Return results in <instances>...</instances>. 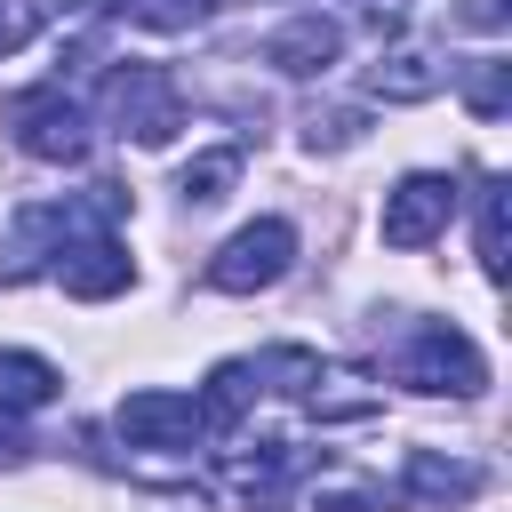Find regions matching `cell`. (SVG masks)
Listing matches in <instances>:
<instances>
[{"label": "cell", "mask_w": 512, "mask_h": 512, "mask_svg": "<svg viewBox=\"0 0 512 512\" xmlns=\"http://www.w3.org/2000/svg\"><path fill=\"white\" fill-rule=\"evenodd\" d=\"M392 384H408V392H456V400H472V392L488 384V360H480V344H472L456 320H424V328L408 336V352L392 360Z\"/></svg>", "instance_id": "1"}, {"label": "cell", "mask_w": 512, "mask_h": 512, "mask_svg": "<svg viewBox=\"0 0 512 512\" xmlns=\"http://www.w3.org/2000/svg\"><path fill=\"white\" fill-rule=\"evenodd\" d=\"M0 120H8V136L32 152V160H56V168H72V160H88V112L48 80V88H24V96H8L0 104Z\"/></svg>", "instance_id": "2"}, {"label": "cell", "mask_w": 512, "mask_h": 512, "mask_svg": "<svg viewBox=\"0 0 512 512\" xmlns=\"http://www.w3.org/2000/svg\"><path fill=\"white\" fill-rule=\"evenodd\" d=\"M288 264H296V224H288V216H256V224H240V232L208 256V288L256 296V288H272Z\"/></svg>", "instance_id": "3"}, {"label": "cell", "mask_w": 512, "mask_h": 512, "mask_svg": "<svg viewBox=\"0 0 512 512\" xmlns=\"http://www.w3.org/2000/svg\"><path fill=\"white\" fill-rule=\"evenodd\" d=\"M104 104H112L120 136H136L144 152L176 144V128H184V96H176V80H168L160 64H120L112 88H104Z\"/></svg>", "instance_id": "4"}, {"label": "cell", "mask_w": 512, "mask_h": 512, "mask_svg": "<svg viewBox=\"0 0 512 512\" xmlns=\"http://www.w3.org/2000/svg\"><path fill=\"white\" fill-rule=\"evenodd\" d=\"M456 216V176H432V168H416V176H400L392 192H384V216H376V232H384V248H424L440 224Z\"/></svg>", "instance_id": "5"}, {"label": "cell", "mask_w": 512, "mask_h": 512, "mask_svg": "<svg viewBox=\"0 0 512 512\" xmlns=\"http://www.w3.org/2000/svg\"><path fill=\"white\" fill-rule=\"evenodd\" d=\"M112 424H120L128 448H200L208 440V416H200L192 392H128Z\"/></svg>", "instance_id": "6"}, {"label": "cell", "mask_w": 512, "mask_h": 512, "mask_svg": "<svg viewBox=\"0 0 512 512\" xmlns=\"http://www.w3.org/2000/svg\"><path fill=\"white\" fill-rule=\"evenodd\" d=\"M400 496H408L416 512H456V504L480 496V464H464V456H448V448H408Z\"/></svg>", "instance_id": "7"}, {"label": "cell", "mask_w": 512, "mask_h": 512, "mask_svg": "<svg viewBox=\"0 0 512 512\" xmlns=\"http://www.w3.org/2000/svg\"><path fill=\"white\" fill-rule=\"evenodd\" d=\"M56 280H64V296L104 304V296H120V288L136 280V264H128V248H120L112 232H88V240H72V248L56 256Z\"/></svg>", "instance_id": "8"}, {"label": "cell", "mask_w": 512, "mask_h": 512, "mask_svg": "<svg viewBox=\"0 0 512 512\" xmlns=\"http://www.w3.org/2000/svg\"><path fill=\"white\" fill-rule=\"evenodd\" d=\"M296 472H304V456H296L288 440H264L256 456H232V488H240L248 512H280L288 488H296Z\"/></svg>", "instance_id": "9"}, {"label": "cell", "mask_w": 512, "mask_h": 512, "mask_svg": "<svg viewBox=\"0 0 512 512\" xmlns=\"http://www.w3.org/2000/svg\"><path fill=\"white\" fill-rule=\"evenodd\" d=\"M336 48H344L336 16H296V24H280L264 40V64L272 72H320V64H336Z\"/></svg>", "instance_id": "10"}, {"label": "cell", "mask_w": 512, "mask_h": 512, "mask_svg": "<svg viewBox=\"0 0 512 512\" xmlns=\"http://www.w3.org/2000/svg\"><path fill=\"white\" fill-rule=\"evenodd\" d=\"M368 88H376L384 104H424V96H440V88H448V64H432L424 48H392V56L368 72Z\"/></svg>", "instance_id": "11"}, {"label": "cell", "mask_w": 512, "mask_h": 512, "mask_svg": "<svg viewBox=\"0 0 512 512\" xmlns=\"http://www.w3.org/2000/svg\"><path fill=\"white\" fill-rule=\"evenodd\" d=\"M56 392H64V376H56L40 352H0V408L24 416V408H48Z\"/></svg>", "instance_id": "12"}, {"label": "cell", "mask_w": 512, "mask_h": 512, "mask_svg": "<svg viewBox=\"0 0 512 512\" xmlns=\"http://www.w3.org/2000/svg\"><path fill=\"white\" fill-rule=\"evenodd\" d=\"M464 104H472L480 120H504V112H512V64H504V56L464 64Z\"/></svg>", "instance_id": "13"}, {"label": "cell", "mask_w": 512, "mask_h": 512, "mask_svg": "<svg viewBox=\"0 0 512 512\" xmlns=\"http://www.w3.org/2000/svg\"><path fill=\"white\" fill-rule=\"evenodd\" d=\"M232 176H240V152H200V160L176 176V192H184L192 208H216V200L232 192Z\"/></svg>", "instance_id": "14"}, {"label": "cell", "mask_w": 512, "mask_h": 512, "mask_svg": "<svg viewBox=\"0 0 512 512\" xmlns=\"http://www.w3.org/2000/svg\"><path fill=\"white\" fill-rule=\"evenodd\" d=\"M504 200H512V184L488 176L480 184V272L488 280H504Z\"/></svg>", "instance_id": "15"}, {"label": "cell", "mask_w": 512, "mask_h": 512, "mask_svg": "<svg viewBox=\"0 0 512 512\" xmlns=\"http://www.w3.org/2000/svg\"><path fill=\"white\" fill-rule=\"evenodd\" d=\"M360 128H368L360 104H328V112L304 120V144H312V152H344V144H360Z\"/></svg>", "instance_id": "16"}, {"label": "cell", "mask_w": 512, "mask_h": 512, "mask_svg": "<svg viewBox=\"0 0 512 512\" xmlns=\"http://www.w3.org/2000/svg\"><path fill=\"white\" fill-rule=\"evenodd\" d=\"M136 24H152V32H192V24H208V8L216 0H120Z\"/></svg>", "instance_id": "17"}, {"label": "cell", "mask_w": 512, "mask_h": 512, "mask_svg": "<svg viewBox=\"0 0 512 512\" xmlns=\"http://www.w3.org/2000/svg\"><path fill=\"white\" fill-rule=\"evenodd\" d=\"M40 32V0H0V56H16Z\"/></svg>", "instance_id": "18"}, {"label": "cell", "mask_w": 512, "mask_h": 512, "mask_svg": "<svg viewBox=\"0 0 512 512\" xmlns=\"http://www.w3.org/2000/svg\"><path fill=\"white\" fill-rule=\"evenodd\" d=\"M448 16L472 24V32H504V24H512V0H456Z\"/></svg>", "instance_id": "19"}, {"label": "cell", "mask_w": 512, "mask_h": 512, "mask_svg": "<svg viewBox=\"0 0 512 512\" xmlns=\"http://www.w3.org/2000/svg\"><path fill=\"white\" fill-rule=\"evenodd\" d=\"M24 456H32V432L16 408H0V464H24Z\"/></svg>", "instance_id": "20"}]
</instances>
